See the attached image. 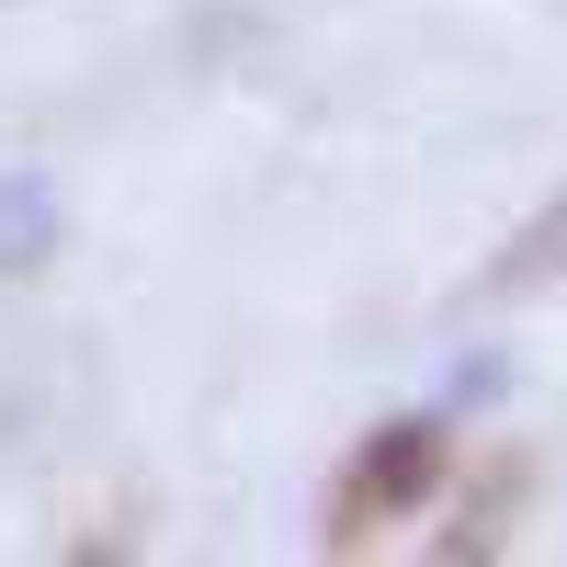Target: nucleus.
Here are the masks:
<instances>
[{
    "mask_svg": "<svg viewBox=\"0 0 567 567\" xmlns=\"http://www.w3.org/2000/svg\"><path fill=\"white\" fill-rule=\"evenodd\" d=\"M443 477H454V420H443V409L374 420V432L352 443V465H341V488H329V545H363V534L409 523Z\"/></svg>",
    "mask_w": 567,
    "mask_h": 567,
    "instance_id": "obj_1",
    "label": "nucleus"
},
{
    "mask_svg": "<svg viewBox=\"0 0 567 567\" xmlns=\"http://www.w3.org/2000/svg\"><path fill=\"white\" fill-rule=\"evenodd\" d=\"M45 239H58V194H45V171H0V272H34Z\"/></svg>",
    "mask_w": 567,
    "mask_h": 567,
    "instance_id": "obj_2",
    "label": "nucleus"
}]
</instances>
